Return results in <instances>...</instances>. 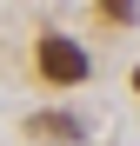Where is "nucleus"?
Segmentation results:
<instances>
[{
	"label": "nucleus",
	"mask_w": 140,
	"mask_h": 146,
	"mask_svg": "<svg viewBox=\"0 0 140 146\" xmlns=\"http://www.w3.org/2000/svg\"><path fill=\"white\" fill-rule=\"evenodd\" d=\"M40 73H47L54 86H80L87 73H93V60H87V46H80V40L47 33V40H40Z\"/></svg>",
	"instance_id": "nucleus-1"
},
{
	"label": "nucleus",
	"mask_w": 140,
	"mask_h": 146,
	"mask_svg": "<svg viewBox=\"0 0 140 146\" xmlns=\"http://www.w3.org/2000/svg\"><path fill=\"white\" fill-rule=\"evenodd\" d=\"M33 133H60V139H80V126H74V119H60V113H47V119H33Z\"/></svg>",
	"instance_id": "nucleus-2"
},
{
	"label": "nucleus",
	"mask_w": 140,
	"mask_h": 146,
	"mask_svg": "<svg viewBox=\"0 0 140 146\" xmlns=\"http://www.w3.org/2000/svg\"><path fill=\"white\" fill-rule=\"evenodd\" d=\"M107 20H133V0H107Z\"/></svg>",
	"instance_id": "nucleus-3"
},
{
	"label": "nucleus",
	"mask_w": 140,
	"mask_h": 146,
	"mask_svg": "<svg viewBox=\"0 0 140 146\" xmlns=\"http://www.w3.org/2000/svg\"><path fill=\"white\" fill-rule=\"evenodd\" d=\"M133 93H140V73H133Z\"/></svg>",
	"instance_id": "nucleus-4"
}]
</instances>
